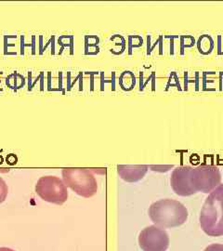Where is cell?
I'll return each mask as SVG.
<instances>
[{"label":"cell","mask_w":223,"mask_h":251,"mask_svg":"<svg viewBox=\"0 0 223 251\" xmlns=\"http://www.w3.org/2000/svg\"><path fill=\"white\" fill-rule=\"evenodd\" d=\"M201 229L208 236L223 235V184L213 190L205 199L200 212Z\"/></svg>","instance_id":"1"},{"label":"cell","mask_w":223,"mask_h":251,"mask_svg":"<svg viewBox=\"0 0 223 251\" xmlns=\"http://www.w3.org/2000/svg\"><path fill=\"white\" fill-rule=\"evenodd\" d=\"M149 217L152 223L162 229L175 228L184 225L188 210L182 203L173 199H161L149 207Z\"/></svg>","instance_id":"2"},{"label":"cell","mask_w":223,"mask_h":251,"mask_svg":"<svg viewBox=\"0 0 223 251\" xmlns=\"http://www.w3.org/2000/svg\"><path fill=\"white\" fill-rule=\"evenodd\" d=\"M189 184L193 195L197 193L210 194L222 184V174L218 167L213 165H200L191 167L189 171Z\"/></svg>","instance_id":"3"},{"label":"cell","mask_w":223,"mask_h":251,"mask_svg":"<svg viewBox=\"0 0 223 251\" xmlns=\"http://www.w3.org/2000/svg\"><path fill=\"white\" fill-rule=\"evenodd\" d=\"M62 175L65 185L82 198H92L97 194V179L88 169H63Z\"/></svg>","instance_id":"4"},{"label":"cell","mask_w":223,"mask_h":251,"mask_svg":"<svg viewBox=\"0 0 223 251\" xmlns=\"http://www.w3.org/2000/svg\"><path fill=\"white\" fill-rule=\"evenodd\" d=\"M36 195L46 202L58 206L63 205L68 199V190L63 179L57 176H43L37 180Z\"/></svg>","instance_id":"5"},{"label":"cell","mask_w":223,"mask_h":251,"mask_svg":"<svg viewBox=\"0 0 223 251\" xmlns=\"http://www.w3.org/2000/svg\"><path fill=\"white\" fill-rule=\"evenodd\" d=\"M170 242L169 233L156 225L144 228L139 235V245L143 251H167Z\"/></svg>","instance_id":"6"},{"label":"cell","mask_w":223,"mask_h":251,"mask_svg":"<svg viewBox=\"0 0 223 251\" xmlns=\"http://www.w3.org/2000/svg\"><path fill=\"white\" fill-rule=\"evenodd\" d=\"M190 166H181L176 168L171 173L170 185L176 195L179 197H191L193 193L189 184Z\"/></svg>","instance_id":"7"},{"label":"cell","mask_w":223,"mask_h":251,"mask_svg":"<svg viewBox=\"0 0 223 251\" xmlns=\"http://www.w3.org/2000/svg\"><path fill=\"white\" fill-rule=\"evenodd\" d=\"M148 168L146 165H119L117 173L126 182H137L144 178Z\"/></svg>","instance_id":"8"},{"label":"cell","mask_w":223,"mask_h":251,"mask_svg":"<svg viewBox=\"0 0 223 251\" xmlns=\"http://www.w3.org/2000/svg\"><path fill=\"white\" fill-rule=\"evenodd\" d=\"M6 84L11 90H19L25 86V78L19 73H12L7 77Z\"/></svg>","instance_id":"9"},{"label":"cell","mask_w":223,"mask_h":251,"mask_svg":"<svg viewBox=\"0 0 223 251\" xmlns=\"http://www.w3.org/2000/svg\"><path fill=\"white\" fill-rule=\"evenodd\" d=\"M135 83H136V80H135V76L132 73L125 71V72L122 73V75H120L119 85L121 86L122 90H126V91L132 90L135 86Z\"/></svg>","instance_id":"10"},{"label":"cell","mask_w":223,"mask_h":251,"mask_svg":"<svg viewBox=\"0 0 223 251\" xmlns=\"http://www.w3.org/2000/svg\"><path fill=\"white\" fill-rule=\"evenodd\" d=\"M58 44L61 46V50L59 54H63L64 48H68L70 50V54L74 55V36H61L58 39Z\"/></svg>","instance_id":"11"},{"label":"cell","mask_w":223,"mask_h":251,"mask_svg":"<svg viewBox=\"0 0 223 251\" xmlns=\"http://www.w3.org/2000/svg\"><path fill=\"white\" fill-rule=\"evenodd\" d=\"M28 90L29 91H32L33 89L36 87V83L39 82L41 84V91H44V84H45V75L44 72L39 73V75L36 77L35 81L31 80V78L28 76Z\"/></svg>","instance_id":"12"},{"label":"cell","mask_w":223,"mask_h":251,"mask_svg":"<svg viewBox=\"0 0 223 251\" xmlns=\"http://www.w3.org/2000/svg\"><path fill=\"white\" fill-rule=\"evenodd\" d=\"M36 36H32L31 37V43L30 44H25V36H21V55H25V47H30L32 54H36Z\"/></svg>","instance_id":"13"},{"label":"cell","mask_w":223,"mask_h":251,"mask_svg":"<svg viewBox=\"0 0 223 251\" xmlns=\"http://www.w3.org/2000/svg\"><path fill=\"white\" fill-rule=\"evenodd\" d=\"M9 194V187L6 181L0 177V204H2Z\"/></svg>","instance_id":"14"},{"label":"cell","mask_w":223,"mask_h":251,"mask_svg":"<svg viewBox=\"0 0 223 251\" xmlns=\"http://www.w3.org/2000/svg\"><path fill=\"white\" fill-rule=\"evenodd\" d=\"M204 251H223V244H212L205 248Z\"/></svg>","instance_id":"15"},{"label":"cell","mask_w":223,"mask_h":251,"mask_svg":"<svg viewBox=\"0 0 223 251\" xmlns=\"http://www.w3.org/2000/svg\"><path fill=\"white\" fill-rule=\"evenodd\" d=\"M150 168L152 169L153 171H170V169L173 168V166H150Z\"/></svg>","instance_id":"16"},{"label":"cell","mask_w":223,"mask_h":251,"mask_svg":"<svg viewBox=\"0 0 223 251\" xmlns=\"http://www.w3.org/2000/svg\"><path fill=\"white\" fill-rule=\"evenodd\" d=\"M63 73H59V87H58V89H55V90H53V91H61L63 94H64V93H65V91H66V90L63 88Z\"/></svg>","instance_id":"17"},{"label":"cell","mask_w":223,"mask_h":251,"mask_svg":"<svg viewBox=\"0 0 223 251\" xmlns=\"http://www.w3.org/2000/svg\"><path fill=\"white\" fill-rule=\"evenodd\" d=\"M81 76H83V74H82V72L79 73V74H78V75H77V76H76V78H75V79H74V80L72 81V83H71V84H70V86H69V87H68V88H67V89H66V90H67V91H70V90H72V88H73V87H74V83H75V82H76V81H77V79H79V78H80Z\"/></svg>","instance_id":"18"},{"label":"cell","mask_w":223,"mask_h":251,"mask_svg":"<svg viewBox=\"0 0 223 251\" xmlns=\"http://www.w3.org/2000/svg\"><path fill=\"white\" fill-rule=\"evenodd\" d=\"M48 90L52 91V89H51V72H48Z\"/></svg>","instance_id":"19"},{"label":"cell","mask_w":223,"mask_h":251,"mask_svg":"<svg viewBox=\"0 0 223 251\" xmlns=\"http://www.w3.org/2000/svg\"><path fill=\"white\" fill-rule=\"evenodd\" d=\"M54 38H55V36H51V37H50V40H49V42H48V43H47V45L45 46L44 48H43V49H42V50H41V51H40V52H39V54H40V55H42V54H43V52H44L45 50H47V48H48V46L50 45V43H51V42H52V40H53Z\"/></svg>","instance_id":"20"},{"label":"cell","mask_w":223,"mask_h":251,"mask_svg":"<svg viewBox=\"0 0 223 251\" xmlns=\"http://www.w3.org/2000/svg\"><path fill=\"white\" fill-rule=\"evenodd\" d=\"M0 251H15L9 248H0Z\"/></svg>","instance_id":"21"}]
</instances>
